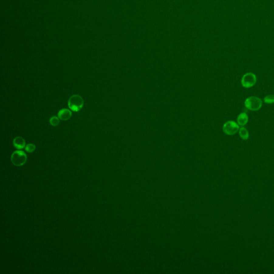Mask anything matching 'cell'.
I'll use <instances>...</instances> for the list:
<instances>
[{
  "instance_id": "cell-1",
  "label": "cell",
  "mask_w": 274,
  "mask_h": 274,
  "mask_svg": "<svg viewBox=\"0 0 274 274\" xmlns=\"http://www.w3.org/2000/svg\"><path fill=\"white\" fill-rule=\"evenodd\" d=\"M84 104L83 99L79 95H73L68 100L69 108L74 112H78L81 110L83 107Z\"/></svg>"
},
{
  "instance_id": "cell-2",
  "label": "cell",
  "mask_w": 274,
  "mask_h": 274,
  "mask_svg": "<svg viewBox=\"0 0 274 274\" xmlns=\"http://www.w3.org/2000/svg\"><path fill=\"white\" fill-rule=\"evenodd\" d=\"M245 107L251 111L260 110L262 106V100L257 97H250L245 100Z\"/></svg>"
},
{
  "instance_id": "cell-3",
  "label": "cell",
  "mask_w": 274,
  "mask_h": 274,
  "mask_svg": "<svg viewBox=\"0 0 274 274\" xmlns=\"http://www.w3.org/2000/svg\"><path fill=\"white\" fill-rule=\"evenodd\" d=\"M11 161L15 166H22L26 162L27 155L23 151H15L11 155Z\"/></svg>"
},
{
  "instance_id": "cell-4",
  "label": "cell",
  "mask_w": 274,
  "mask_h": 274,
  "mask_svg": "<svg viewBox=\"0 0 274 274\" xmlns=\"http://www.w3.org/2000/svg\"><path fill=\"white\" fill-rule=\"evenodd\" d=\"M256 81L257 78L255 74L252 72H248L243 76L241 80V83L244 87L248 88L254 86Z\"/></svg>"
},
{
  "instance_id": "cell-5",
  "label": "cell",
  "mask_w": 274,
  "mask_h": 274,
  "mask_svg": "<svg viewBox=\"0 0 274 274\" xmlns=\"http://www.w3.org/2000/svg\"><path fill=\"white\" fill-rule=\"evenodd\" d=\"M239 126L238 124L233 121L225 122L223 126V132L227 135H233L239 131Z\"/></svg>"
},
{
  "instance_id": "cell-6",
  "label": "cell",
  "mask_w": 274,
  "mask_h": 274,
  "mask_svg": "<svg viewBox=\"0 0 274 274\" xmlns=\"http://www.w3.org/2000/svg\"><path fill=\"white\" fill-rule=\"evenodd\" d=\"M72 112L69 109L63 108L58 112V117L62 121H67L72 116Z\"/></svg>"
},
{
  "instance_id": "cell-7",
  "label": "cell",
  "mask_w": 274,
  "mask_h": 274,
  "mask_svg": "<svg viewBox=\"0 0 274 274\" xmlns=\"http://www.w3.org/2000/svg\"><path fill=\"white\" fill-rule=\"evenodd\" d=\"M13 145L15 148L18 149H22L25 148L26 142L22 137H17L13 140Z\"/></svg>"
},
{
  "instance_id": "cell-8",
  "label": "cell",
  "mask_w": 274,
  "mask_h": 274,
  "mask_svg": "<svg viewBox=\"0 0 274 274\" xmlns=\"http://www.w3.org/2000/svg\"><path fill=\"white\" fill-rule=\"evenodd\" d=\"M248 121V116L245 112H241L237 117V122L238 125L241 126H244Z\"/></svg>"
},
{
  "instance_id": "cell-9",
  "label": "cell",
  "mask_w": 274,
  "mask_h": 274,
  "mask_svg": "<svg viewBox=\"0 0 274 274\" xmlns=\"http://www.w3.org/2000/svg\"><path fill=\"white\" fill-rule=\"evenodd\" d=\"M239 135L241 138L244 140H247L249 138V132L244 127H241L239 128Z\"/></svg>"
},
{
  "instance_id": "cell-10",
  "label": "cell",
  "mask_w": 274,
  "mask_h": 274,
  "mask_svg": "<svg viewBox=\"0 0 274 274\" xmlns=\"http://www.w3.org/2000/svg\"><path fill=\"white\" fill-rule=\"evenodd\" d=\"M59 117L54 116L51 117L50 119V125L53 126H57L60 124V120Z\"/></svg>"
},
{
  "instance_id": "cell-11",
  "label": "cell",
  "mask_w": 274,
  "mask_h": 274,
  "mask_svg": "<svg viewBox=\"0 0 274 274\" xmlns=\"http://www.w3.org/2000/svg\"><path fill=\"white\" fill-rule=\"evenodd\" d=\"M263 101L265 102V104H274V95H268L266 97L264 98Z\"/></svg>"
},
{
  "instance_id": "cell-12",
  "label": "cell",
  "mask_w": 274,
  "mask_h": 274,
  "mask_svg": "<svg viewBox=\"0 0 274 274\" xmlns=\"http://www.w3.org/2000/svg\"><path fill=\"white\" fill-rule=\"evenodd\" d=\"M36 146L34 144H29L25 146V151L28 153H32L36 150Z\"/></svg>"
}]
</instances>
